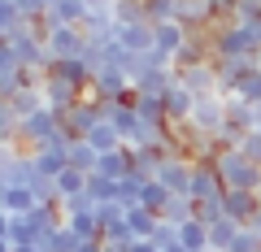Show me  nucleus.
Wrapping results in <instances>:
<instances>
[{
    "instance_id": "393cba45",
    "label": "nucleus",
    "mask_w": 261,
    "mask_h": 252,
    "mask_svg": "<svg viewBox=\"0 0 261 252\" xmlns=\"http://www.w3.org/2000/svg\"><path fill=\"white\" fill-rule=\"evenodd\" d=\"M13 252H39V248H35V243H18V248H13Z\"/></svg>"
},
{
    "instance_id": "ddd939ff",
    "label": "nucleus",
    "mask_w": 261,
    "mask_h": 252,
    "mask_svg": "<svg viewBox=\"0 0 261 252\" xmlns=\"http://www.w3.org/2000/svg\"><path fill=\"white\" fill-rule=\"evenodd\" d=\"M87 178H92V174H83V170H74V165H65L61 174L53 178V183H57V196H61V200L83 196V191H87Z\"/></svg>"
},
{
    "instance_id": "f03ea898",
    "label": "nucleus",
    "mask_w": 261,
    "mask_h": 252,
    "mask_svg": "<svg viewBox=\"0 0 261 252\" xmlns=\"http://www.w3.org/2000/svg\"><path fill=\"white\" fill-rule=\"evenodd\" d=\"M61 122H65V131L74 135V139H87V131H92L96 122H100V104L83 96L74 109H65V113H61Z\"/></svg>"
},
{
    "instance_id": "cd10ccee",
    "label": "nucleus",
    "mask_w": 261,
    "mask_h": 252,
    "mask_svg": "<svg viewBox=\"0 0 261 252\" xmlns=\"http://www.w3.org/2000/svg\"><path fill=\"white\" fill-rule=\"evenodd\" d=\"M166 252H192V248H183V243H174V248H166Z\"/></svg>"
},
{
    "instance_id": "423d86ee",
    "label": "nucleus",
    "mask_w": 261,
    "mask_h": 252,
    "mask_svg": "<svg viewBox=\"0 0 261 252\" xmlns=\"http://www.w3.org/2000/svg\"><path fill=\"white\" fill-rule=\"evenodd\" d=\"M113 35H118V44L126 48V52H148V48H157V44H152V22H135V26H118Z\"/></svg>"
},
{
    "instance_id": "6e6552de",
    "label": "nucleus",
    "mask_w": 261,
    "mask_h": 252,
    "mask_svg": "<svg viewBox=\"0 0 261 252\" xmlns=\"http://www.w3.org/2000/svg\"><path fill=\"white\" fill-rule=\"evenodd\" d=\"M39 200H35V191L31 187H0V209L9 217H18V213H31Z\"/></svg>"
},
{
    "instance_id": "f257e3e1",
    "label": "nucleus",
    "mask_w": 261,
    "mask_h": 252,
    "mask_svg": "<svg viewBox=\"0 0 261 252\" xmlns=\"http://www.w3.org/2000/svg\"><path fill=\"white\" fill-rule=\"evenodd\" d=\"M44 44H48V52H53V61H70V57H83L87 48H92L83 26H48Z\"/></svg>"
},
{
    "instance_id": "4be33fe9",
    "label": "nucleus",
    "mask_w": 261,
    "mask_h": 252,
    "mask_svg": "<svg viewBox=\"0 0 261 252\" xmlns=\"http://www.w3.org/2000/svg\"><path fill=\"white\" fill-rule=\"evenodd\" d=\"M122 252H161V248H157L152 239H130V243H126Z\"/></svg>"
},
{
    "instance_id": "5701e85b",
    "label": "nucleus",
    "mask_w": 261,
    "mask_h": 252,
    "mask_svg": "<svg viewBox=\"0 0 261 252\" xmlns=\"http://www.w3.org/2000/svg\"><path fill=\"white\" fill-rule=\"evenodd\" d=\"M79 252H105V239H83V243H79Z\"/></svg>"
},
{
    "instance_id": "bb28decb",
    "label": "nucleus",
    "mask_w": 261,
    "mask_h": 252,
    "mask_svg": "<svg viewBox=\"0 0 261 252\" xmlns=\"http://www.w3.org/2000/svg\"><path fill=\"white\" fill-rule=\"evenodd\" d=\"M0 252H13V243H9V239H0Z\"/></svg>"
},
{
    "instance_id": "9b49d317",
    "label": "nucleus",
    "mask_w": 261,
    "mask_h": 252,
    "mask_svg": "<svg viewBox=\"0 0 261 252\" xmlns=\"http://www.w3.org/2000/svg\"><path fill=\"white\" fill-rule=\"evenodd\" d=\"M157 222H161V213H152V209H144V205L126 209V226H130V235H135V239H152Z\"/></svg>"
},
{
    "instance_id": "aec40b11",
    "label": "nucleus",
    "mask_w": 261,
    "mask_h": 252,
    "mask_svg": "<svg viewBox=\"0 0 261 252\" xmlns=\"http://www.w3.org/2000/svg\"><path fill=\"white\" fill-rule=\"evenodd\" d=\"M18 5V13H22V22H39L48 13V0H13Z\"/></svg>"
},
{
    "instance_id": "7ed1b4c3",
    "label": "nucleus",
    "mask_w": 261,
    "mask_h": 252,
    "mask_svg": "<svg viewBox=\"0 0 261 252\" xmlns=\"http://www.w3.org/2000/svg\"><path fill=\"white\" fill-rule=\"evenodd\" d=\"M187 39H192V31H187L178 18H170V22H152V44H157L161 52L170 57V61H174V52L187 44Z\"/></svg>"
},
{
    "instance_id": "0eeeda50",
    "label": "nucleus",
    "mask_w": 261,
    "mask_h": 252,
    "mask_svg": "<svg viewBox=\"0 0 261 252\" xmlns=\"http://www.w3.org/2000/svg\"><path fill=\"white\" fill-rule=\"evenodd\" d=\"M130 170H135V161H130V148L122 144V148H113V152H100V165H96V174H105V178H126Z\"/></svg>"
},
{
    "instance_id": "9d476101",
    "label": "nucleus",
    "mask_w": 261,
    "mask_h": 252,
    "mask_svg": "<svg viewBox=\"0 0 261 252\" xmlns=\"http://www.w3.org/2000/svg\"><path fill=\"white\" fill-rule=\"evenodd\" d=\"M31 157H35V170L44 178H57L65 165H70V152H65V148H35Z\"/></svg>"
},
{
    "instance_id": "f3484780",
    "label": "nucleus",
    "mask_w": 261,
    "mask_h": 252,
    "mask_svg": "<svg viewBox=\"0 0 261 252\" xmlns=\"http://www.w3.org/2000/svg\"><path fill=\"white\" fill-rule=\"evenodd\" d=\"M113 22H118V26L148 22V13H144V0H113Z\"/></svg>"
},
{
    "instance_id": "412c9836",
    "label": "nucleus",
    "mask_w": 261,
    "mask_h": 252,
    "mask_svg": "<svg viewBox=\"0 0 261 252\" xmlns=\"http://www.w3.org/2000/svg\"><path fill=\"white\" fill-rule=\"evenodd\" d=\"M22 22V13H18V5L13 0H0V35H9L13 26Z\"/></svg>"
},
{
    "instance_id": "c85d7f7f",
    "label": "nucleus",
    "mask_w": 261,
    "mask_h": 252,
    "mask_svg": "<svg viewBox=\"0 0 261 252\" xmlns=\"http://www.w3.org/2000/svg\"><path fill=\"white\" fill-rule=\"evenodd\" d=\"M48 5H57V0H48Z\"/></svg>"
},
{
    "instance_id": "a211bd4d",
    "label": "nucleus",
    "mask_w": 261,
    "mask_h": 252,
    "mask_svg": "<svg viewBox=\"0 0 261 252\" xmlns=\"http://www.w3.org/2000/svg\"><path fill=\"white\" fill-rule=\"evenodd\" d=\"M178 5L183 0H144V13H148V22H170L178 18Z\"/></svg>"
},
{
    "instance_id": "4468645a",
    "label": "nucleus",
    "mask_w": 261,
    "mask_h": 252,
    "mask_svg": "<svg viewBox=\"0 0 261 252\" xmlns=\"http://www.w3.org/2000/svg\"><path fill=\"white\" fill-rule=\"evenodd\" d=\"M65 226H70L79 239H100V217H96V209H83V213H65Z\"/></svg>"
},
{
    "instance_id": "b1692460",
    "label": "nucleus",
    "mask_w": 261,
    "mask_h": 252,
    "mask_svg": "<svg viewBox=\"0 0 261 252\" xmlns=\"http://www.w3.org/2000/svg\"><path fill=\"white\" fill-rule=\"evenodd\" d=\"M0 239H9V213L0 209Z\"/></svg>"
},
{
    "instance_id": "dca6fc26",
    "label": "nucleus",
    "mask_w": 261,
    "mask_h": 252,
    "mask_svg": "<svg viewBox=\"0 0 261 252\" xmlns=\"http://www.w3.org/2000/svg\"><path fill=\"white\" fill-rule=\"evenodd\" d=\"M87 144H92L96 152H113V148H122V135L113 131V122H105V118H100L92 131H87Z\"/></svg>"
},
{
    "instance_id": "39448f33",
    "label": "nucleus",
    "mask_w": 261,
    "mask_h": 252,
    "mask_svg": "<svg viewBox=\"0 0 261 252\" xmlns=\"http://www.w3.org/2000/svg\"><path fill=\"white\" fill-rule=\"evenodd\" d=\"M48 74L65 78V83L79 87L83 96H87V87H92V66H87L83 57H70V61H53V66H48Z\"/></svg>"
},
{
    "instance_id": "a878e982",
    "label": "nucleus",
    "mask_w": 261,
    "mask_h": 252,
    "mask_svg": "<svg viewBox=\"0 0 261 252\" xmlns=\"http://www.w3.org/2000/svg\"><path fill=\"white\" fill-rule=\"evenodd\" d=\"M87 5H92V9H105V5H113V0H87Z\"/></svg>"
},
{
    "instance_id": "6ab92c4d",
    "label": "nucleus",
    "mask_w": 261,
    "mask_h": 252,
    "mask_svg": "<svg viewBox=\"0 0 261 252\" xmlns=\"http://www.w3.org/2000/svg\"><path fill=\"white\" fill-rule=\"evenodd\" d=\"M5 74H22V61H18V52H13V44L0 35V78Z\"/></svg>"
},
{
    "instance_id": "20e7f679",
    "label": "nucleus",
    "mask_w": 261,
    "mask_h": 252,
    "mask_svg": "<svg viewBox=\"0 0 261 252\" xmlns=\"http://www.w3.org/2000/svg\"><path fill=\"white\" fill-rule=\"evenodd\" d=\"M44 100H48V109L65 113V109H74V104L83 100V92H79V87H70L65 78H57V74H44Z\"/></svg>"
},
{
    "instance_id": "f8f14e48",
    "label": "nucleus",
    "mask_w": 261,
    "mask_h": 252,
    "mask_svg": "<svg viewBox=\"0 0 261 252\" xmlns=\"http://www.w3.org/2000/svg\"><path fill=\"white\" fill-rule=\"evenodd\" d=\"M178 243L192 252H209V226L200 222V217H187L183 226H178Z\"/></svg>"
},
{
    "instance_id": "2eb2a0df",
    "label": "nucleus",
    "mask_w": 261,
    "mask_h": 252,
    "mask_svg": "<svg viewBox=\"0 0 261 252\" xmlns=\"http://www.w3.org/2000/svg\"><path fill=\"white\" fill-rule=\"evenodd\" d=\"M65 152H70V165H74V170H83V174H96V165H100V152H96L87 139H74Z\"/></svg>"
},
{
    "instance_id": "1a4fd4ad",
    "label": "nucleus",
    "mask_w": 261,
    "mask_h": 252,
    "mask_svg": "<svg viewBox=\"0 0 261 252\" xmlns=\"http://www.w3.org/2000/svg\"><path fill=\"white\" fill-rule=\"evenodd\" d=\"M9 104H13V113H18V122L31 118V113H39V109H48V100H44V83H27Z\"/></svg>"
}]
</instances>
